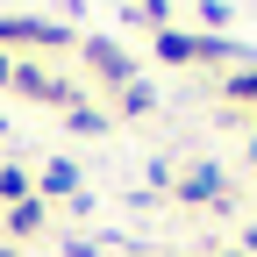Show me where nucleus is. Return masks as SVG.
Segmentation results:
<instances>
[{"label": "nucleus", "mask_w": 257, "mask_h": 257, "mask_svg": "<svg viewBox=\"0 0 257 257\" xmlns=\"http://www.w3.org/2000/svg\"><path fill=\"white\" fill-rule=\"evenodd\" d=\"M150 100H157V93H150L143 79H136V86H121V107H128V114H150Z\"/></svg>", "instance_id": "1a4fd4ad"}, {"label": "nucleus", "mask_w": 257, "mask_h": 257, "mask_svg": "<svg viewBox=\"0 0 257 257\" xmlns=\"http://www.w3.org/2000/svg\"><path fill=\"white\" fill-rule=\"evenodd\" d=\"M157 57H165V64H193V57H200V36H186V29H157Z\"/></svg>", "instance_id": "39448f33"}, {"label": "nucleus", "mask_w": 257, "mask_h": 257, "mask_svg": "<svg viewBox=\"0 0 257 257\" xmlns=\"http://www.w3.org/2000/svg\"><path fill=\"white\" fill-rule=\"evenodd\" d=\"M179 200H221V172H214V165H193V172L179 179Z\"/></svg>", "instance_id": "423d86ee"}, {"label": "nucleus", "mask_w": 257, "mask_h": 257, "mask_svg": "<svg viewBox=\"0 0 257 257\" xmlns=\"http://www.w3.org/2000/svg\"><path fill=\"white\" fill-rule=\"evenodd\" d=\"M250 157H257V143H250Z\"/></svg>", "instance_id": "dca6fc26"}, {"label": "nucleus", "mask_w": 257, "mask_h": 257, "mask_svg": "<svg viewBox=\"0 0 257 257\" xmlns=\"http://www.w3.org/2000/svg\"><path fill=\"white\" fill-rule=\"evenodd\" d=\"M0 200H8V207H22V200H36V179H29L22 165H0Z\"/></svg>", "instance_id": "0eeeda50"}, {"label": "nucleus", "mask_w": 257, "mask_h": 257, "mask_svg": "<svg viewBox=\"0 0 257 257\" xmlns=\"http://www.w3.org/2000/svg\"><path fill=\"white\" fill-rule=\"evenodd\" d=\"M0 257H22V250H8V243H0Z\"/></svg>", "instance_id": "4468645a"}, {"label": "nucleus", "mask_w": 257, "mask_h": 257, "mask_svg": "<svg viewBox=\"0 0 257 257\" xmlns=\"http://www.w3.org/2000/svg\"><path fill=\"white\" fill-rule=\"evenodd\" d=\"M72 128H79V136H100L107 114H100V107H72Z\"/></svg>", "instance_id": "9d476101"}, {"label": "nucleus", "mask_w": 257, "mask_h": 257, "mask_svg": "<svg viewBox=\"0 0 257 257\" xmlns=\"http://www.w3.org/2000/svg\"><path fill=\"white\" fill-rule=\"evenodd\" d=\"M8 229H15V236H36V229H43V200H22V207H8Z\"/></svg>", "instance_id": "6e6552de"}, {"label": "nucleus", "mask_w": 257, "mask_h": 257, "mask_svg": "<svg viewBox=\"0 0 257 257\" xmlns=\"http://www.w3.org/2000/svg\"><path fill=\"white\" fill-rule=\"evenodd\" d=\"M0 136H8V121H0Z\"/></svg>", "instance_id": "2eb2a0df"}, {"label": "nucleus", "mask_w": 257, "mask_h": 257, "mask_svg": "<svg viewBox=\"0 0 257 257\" xmlns=\"http://www.w3.org/2000/svg\"><path fill=\"white\" fill-rule=\"evenodd\" d=\"M36 200H79V165H72V157H50V165H43Z\"/></svg>", "instance_id": "20e7f679"}, {"label": "nucleus", "mask_w": 257, "mask_h": 257, "mask_svg": "<svg viewBox=\"0 0 257 257\" xmlns=\"http://www.w3.org/2000/svg\"><path fill=\"white\" fill-rule=\"evenodd\" d=\"M0 43H43V50H72L79 36L64 22H43V15H0Z\"/></svg>", "instance_id": "f257e3e1"}, {"label": "nucleus", "mask_w": 257, "mask_h": 257, "mask_svg": "<svg viewBox=\"0 0 257 257\" xmlns=\"http://www.w3.org/2000/svg\"><path fill=\"white\" fill-rule=\"evenodd\" d=\"M8 86L22 93V100H43V107H79V100H72V86L50 79V72H36V64H15V79H8Z\"/></svg>", "instance_id": "7ed1b4c3"}, {"label": "nucleus", "mask_w": 257, "mask_h": 257, "mask_svg": "<svg viewBox=\"0 0 257 257\" xmlns=\"http://www.w3.org/2000/svg\"><path fill=\"white\" fill-rule=\"evenodd\" d=\"M79 50H86V64H93V72H100L107 86H136V57H128L121 43H107V36H86Z\"/></svg>", "instance_id": "f03ea898"}, {"label": "nucleus", "mask_w": 257, "mask_h": 257, "mask_svg": "<svg viewBox=\"0 0 257 257\" xmlns=\"http://www.w3.org/2000/svg\"><path fill=\"white\" fill-rule=\"evenodd\" d=\"M229 100H257V72H236L229 79Z\"/></svg>", "instance_id": "9b49d317"}, {"label": "nucleus", "mask_w": 257, "mask_h": 257, "mask_svg": "<svg viewBox=\"0 0 257 257\" xmlns=\"http://www.w3.org/2000/svg\"><path fill=\"white\" fill-rule=\"evenodd\" d=\"M8 79H15V57H8V50H0V86H8Z\"/></svg>", "instance_id": "ddd939ff"}, {"label": "nucleus", "mask_w": 257, "mask_h": 257, "mask_svg": "<svg viewBox=\"0 0 257 257\" xmlns=\"http://www.w3.org/2000/svg\"><path fill=\"white\" fill-rule=\"evenodd\" d=\"M243 257H257V221H250V229H243Z\"/></svg>", "instance_id": "f8f14e48"}]
</instances>
